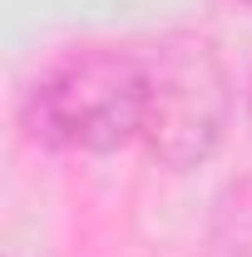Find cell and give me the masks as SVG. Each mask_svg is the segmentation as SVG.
I'll return each instance as SVG.
<instances>
[{"label":"cell","instance_id":"1","mask_svg":"<svg viewBox=\"0 0 252 257\" xmlns=\"http://www.w3.org/2000/svg\"><path fill=\"white\" fill-rule=\"evenodd\" d=\"M149 40L144 45H69L30 79L20 124L55 154H119L149 128Z\"/></svg>","mask_w":252,"mask_h":257},{"label":"cell","instance_id":"3","mask_svg":"<svg viewBox=\"0 0 252 257\" xmlns=\"http://www.w3.org/2000/svg\"><path fill=\"white\" fill-rule=\"evenodd\" d=\"M203 257H252V183H237L218 198Z\"/></svg>","mask_w":252,"mask_h":257},{"label":"cell","instance_id":"5","mask_svg":"<svg viewBox=\"0 0 252 257\" xmlns=\"http://www.w3.org/2000/svg\"><path fill=\"white\" fill-rule=\"evenodd\" d=\"M242 5H252V0H242Z\"/></svg>","mask_w":252,"mask_h":257},{"label":"cell","instance_id":"2","mask_svg":"<svg viewBox=\"0 0 252 257\" xmlns=\"http://www.w3.org/2000/svg\"><path fill=\"white\" fill-rule=\"evenodd\" d=\"M149 128L144 149L163 168L183 173L218 154L227 128V69L203 35H158L149 40Z\"/></svg>","mask_w":252,"mask_h":257},{"label":"cell","instance_id":"4","mask_svg":"<svg viewBox=\"0 0 252 257\" xmlns=\"http://www.w3.org/2000/svg\"><path fill=\"white\" fill-rule=\"evenodd\" d=\"M247 119H252V89H247Z\"/></svg>","mask_w":252,"mask_h":257}]
</instances>
